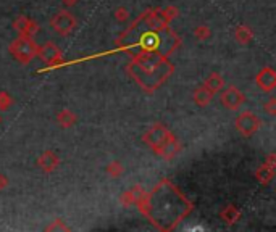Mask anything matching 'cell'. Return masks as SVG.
<instances>
[{
  "mask_svg": "<svg viewBox=\"0 0 276 232\" xmlns=\"http://www.w3.org/2000/svg\"><path fill=\"white\" fill-rule=\"evenodd\" d=\"M10 50H11V53L15 55V58H18L23 63H28L29 60L33 58L36 53H38V50H36V45L28 38L16 39L13 44H11Z\"/></svg>",
  "mask_w": 276,
  "mask_h": 232,
  "instance_id": "cell-1",
  "label": "cell"
},
{
  "mask_svg": "<svg viewBox=\"0 0 276 232\" xmlns=\"http://www.w3.org/2000/svg\"><path fill=\"white\" fill-rule=\"evenodd\" d=\"M145 140H147V144H149L150 147L158 149V152H160L165 147V145L170 142V136H168V132H167V129H165V127L155 126L145 136Z\"/></svg>",
  "mask_w": 276,
  "mask_h": 232,
  "instance_id": "cell-2",
  "label": "cell"
},
{
  "mask_svg": "<svg viewBox=\"0 0 276 232\" xmlns=\"http://www.w3.org/2000/svg\"><path fill=\"white\" fill-rule=\"evenodd\" d=\"M236 127L244 134V136H250V134H254L257 131V127H259V119H257V116L252 113H242L236 121Z\"/></svg>",
  "mask_w": 276,
  "mask_h": 232,
  "instance_id": "cell-3",
  "label": "cell"
},
{
  "mask_svg": "<svg viewBox=\"0 0 276 232\" xmlns=\"http://www.w3.org/2000/svg\"><path fill=\"white\" fill-rule=\"evenodd\" d=\"M76 24V20L73 18L70 13H65V11H61L57 16L52 20V26L57 33L60 34H68L73 28H75Z\"/></svg>",
  "mask_w": 276,
  "mask_h": 232,
  "instance_id": "cell-4",
  "label": "cell"
},
{
  "mask_svg": "<svg viewBox=\"0 0 276 232\" xmlns=\"http://www.w3.org/2000/svg\"><path fill=\"white\" fill-rule=\"evenodd\" d=\"M242 100H244L242 94L239 92L237 89H234V87H230V89L226 90V92H223V95H222V102H223V105H225V107H228V108H231V110H234V108H237V107H241Z\"/></svg>",
  "mask_w": 276,
  "mask_h": 232,
  "instance_id": "cell-5",
  "label": "cell"
},
{
  "mask_svg": "<svg viewBox=\"0 0 276 232\" xmlns=\"http://www.w3.org/2000/svg\"><path fill=\"white\" fill-rule=\"evenodd\" d=\"M41 58L44 60L46 63H48V65H53V63H57V62H60L61 60V53H60V50L55 45H52V44H46L44 47H42V50H41Z\"/></svg>",
  "mask_w": 276,
  "mask_h": 232,
  "instance_id": "cell-6",
  "label": "cell"
},
{
  "mask_svg": "<svg viewBox=\"0 0 276 232\" xmlns=\"http://www.w3.org/2000/svg\"><path fill=\"white\" fill-rule=\"evenodd\" d=\"M257 81H259V85H260L262 89H265V90L273 89V87H275V73H273L272 70L262 71Z\"/></svg>",
  "mask_w": 276,
  "mask_h": 232,
  "instance_id": "cell-7",
  "label": "cell"
},
{
  "mask_svg": "<svg viewBox=\"0 0 276 232\" xmlns=\"http://www.w3.org/2000/svg\"><path fill=\"white\" fill-rule=\"evenodd\" d=\"M39 163H41V166L44 168L46 171H52L55 164L58 163V160H57V156H55V155H52V154H46V155H42V156H41Z\"/></svg>",
  "mask_w": 276,
  "mask_h": 232,
  "instance_id": "cell-8",
  "label": "cell"
},
{
  "mask_svg": "<svg viewBox=\"0 0 276 232\" xmlns=\"http://www.w3.org/2000/svg\"><path fill=\"white\" fill-rule=\"evenodd\" d=\"M212 94H213L212 90H205V89L197 90V95H195V102H197L199 105H205V103H208V100H210Z\"/></svg>",
  "mask_w": 276,
  "mask_h": 232,
  "instance_id": "cell-9",
  "label": "cell"
},
{
  "mask_svg": "<svg viewBox=\"0 0 276 232\" xmlns=\"http://www.w3.org/2000/svg\"><path fill=\"white\" fill-rule=\"evenodd\" d=\"M222 84H223V81H222V79H220L218 75L210 76V79H208V82H207V85H208V87H210L208 90H212V92H213V90H217V89L222 87Z\"/></svg>",
  "mask_w": 276,
  "mask_h": 232,
  "instance_id": "cell-10",
  "label": "cell"
},
{
  "mask_svg": "<svg viewBox=\"0 0 276 232\" xmlns=\"http://www.w3.org/2000/svg\"><path fill=\"white\" fill-rule=\"evenodd\" d=\"M236 38L241 40V42H247L250 39V33L245 28H239L237 33H236Z\"/></svg>",
  "mask_w": 276,
  "mask_h": 232,
  "instance_id": "cell-11",
  "label": "cell"
},
{
  "mask_svg": "<svg viewBox=\"0 0 276 232\" xmlns=\"http://www.w3.org/2000/svg\"><path fill=\"white\" fill-rule=\"evenodd\" d=\"M0 108L2 110L8 108V97L5 94H0Z\"/></svg>",
  "mask_w": 276,
  "mask_h": 232,
  "instance_id": "cell-12",
  "label": "cell"
}]
</instances>
